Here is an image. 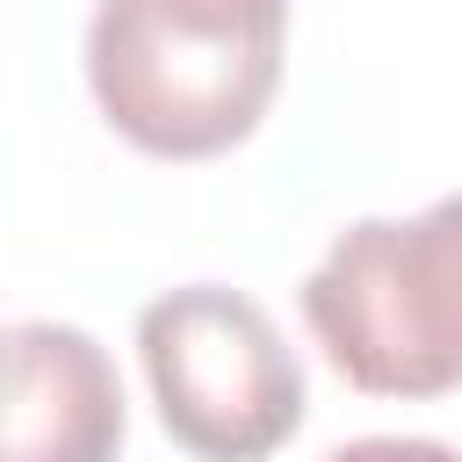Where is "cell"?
<instances>
[{
	"mask_svg": "<svg viewBox=\"0 0 462 462\" xmlns=\"http://www.w3.org/2000/svg\"><path fill=\"white\" fill-rule=\"evenodd\" d=\"M123 375L79 325H0V462H116Z\"/></svg>",
	"mask_w": 462,
	"mask_h": 462,
	"instance_id": "277c9868",
	"label": "cell"
},
{
	"mask_svg": "<svg viewBox=\"0 0 462 462\" xmlns=\"http://www.w3.org/2000/svg\"><path fill=\"white\" fill-rule=\"evenodd\" d=\"M325 462H462V448H448V440H426V433H368V440H346V448H332Z\"/></svg>",
	"mask_w": 462,
	"mask_h": 462,
	"instance_id": "5b68a950",
	"label": "cell"
},
{
	"mask_svg": "<svg viewBox=\"0 0 462 462\" xmlns=\"http://www.w3.org/2000/svg\"><path fill=\"white\" fill-rule=\"evenodd\" d=\"M289 0H94L87 87L152 159H217L282 87Z\"/></svg>",
	"mask_w": 462,
	"mask_h": 462,
	"instance_id": "6da1fadb",
	"label": "cell"
},
{
	"mask_svg": "<svg viewBox=\"0 0 462 462\" xmlns=\"http://www.w3.org/2000/svg\"><path fill=\"white\" fill-rule=\"evenodd\" d=\"M159 426L195 462H267L303 426V361L282 325L224 282L166 289L137 310Z\"/></svg>",
	"mask_w": 462,
	"mask_h": 462,
	"instance_id": "3957f363",
	"label": "cell"
},
{
	"mask_svg": "<svg viewBox=\"0 0 462 462\" xmlns=\"http://www.w3.org/2000/svg\"><path fill=\"white\" fill-rule=\"evenodd\" d=\"M325 361L368 397H440L462 383V195L419 217H361L303 274Z\"/></svg>",
	"mask_w": 462,
	"mask_h": 462,
	"instance_id": "7a4b0ae2",
	"label": "cell"
}]
</instances>
